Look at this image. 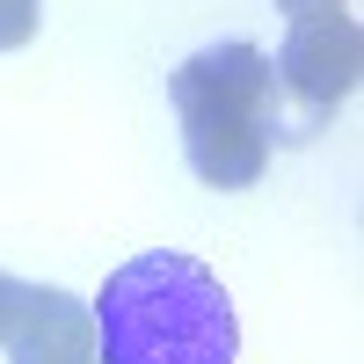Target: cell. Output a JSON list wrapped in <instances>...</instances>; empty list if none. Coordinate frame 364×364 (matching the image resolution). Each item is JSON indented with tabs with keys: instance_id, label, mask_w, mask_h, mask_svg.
<instances>
[{
	"instance_id": "52a82bcc",
	"label": "cell",
	"mask_w": 364,
	"mask_h": 364,
	"mask_svg": "<svg viewBox=\"0 0 364 364\" xmlns=\"http://www.w3.org/2000/svg\"><path fill=\"white\" fill-rule=\"evenodd\" d=\"M284 15H314V8H343V0H277Z\"/></svg>"
},
{
	"instance_id": "8992f818",
	"label": "cell",
	"mask_w": 364,
	"mask_h": 364,
	"mask_svg": "<svg viewBox=\"0 0 364 364\" xmlns=\"http://www.w3.org/2000/svg\"><path fill=\"white\" fill-rule=\"evenodd\" d=\"M15 306H22V284L0 269V336H8V321H15Z\"/></svg>"
},
{
	"instance_id": "6da1fadb",
	"label": "cell",
	"mask_w": 364,
	"mask_h": 364,
	"mask_svg": "<svg viewBox=\"0 0 364 364\" xmlns=\"http://www.w3.org/2000/svg\"><path fill=\"white\" fill-rule=\"evenodd\" d=\"M95 314V357L102 364H233L240 357V321L219 284V269L197 255H132L109 269L102 291L87 299Z\"/></svg>"
},
{
	"instance_id": "3957f363",
	"label": "cell",
	"mask_w": 364,
	"mask_h": 364,
	"mask_svg": "<svg viewBox=\"0 0 364 364\" xmlns=\"http://www.w3.org/2000/svg\"><path fill=\"white\" fill-rule=\"evenodd\" d=\"M357 66H364V37H357V15H350V8L291 15L284 51L269 58V73H277V95H291L306 117H328L336 102H350Z\"/></svg>"
},
{
	"instance_id": "277c9868",
	"label": "cell",
	"mask_w": 364,
	"mask_h": 364,
	"mask_svg": "<svg viewBox=\"0 0 364 364\" xmlns=\"http://www.w3.org/2000/svg\"><path fill=\"white\" fill-rule=\"evenodd\" d=\"M0 350H8V364H102L87 299L58 291V284H22V306L0 336Z\"/></svg>"
},
{
	"instance_id": "5b68a950",
	"label": "cell",
	"mask_w": 364,
	"mask_h": 364,
	"mask_svg": "<svg viewBox=\"0 0 364 364\" xmlns=\"http://www.w3.org/2000/svg\"><path fill=\"white\" fill-rule=\"evenodd\" d=\"M44 22V0H0V51H22Z\"/></svg>"
},
{
	"instance_id": "7a4b0ae2",
	"label": "cell",
	"mask_w": 364,
	"mask_h": 364,
	"mask_svg": "<svg viewBox=\"0 0 364 364\" xmlns=\"http://www.w3.org/2000/svg\"><path fill=\"white\" fill-rule=\"evenodd\" d=\"M182 154L211 190H248L277 154V73L255 44H211L168 73Z\"/></svg>"
}]
</instances>
